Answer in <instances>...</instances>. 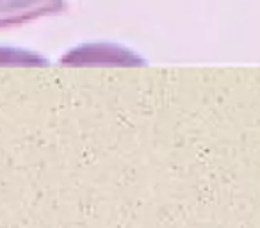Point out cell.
<instances>
[{"instance_id": "cell-1", "label": "cell", "mask_w": 260, "mask_h": 228, "mask_svg": "<svg viewBox=\"0 0 260 228\" xmlns=\"http://www.w3.org/2000/svg\"><path fill=\"white\" fill-rule=\"evenodd\" d=\"M64 0H0V27L18 25L62 11Z\"/></svg>"}, {"instance_id": "cell-2", "label": "cell", "mask_w": 260, "mask_h": 228, "mask_svg": "<svg viewBox=\"0 0 260 228\" xmlns=\"http://www.w3.org/2000/svg\"><path fill=\"white\" fill-rule=\"evenodd\" d=\"M121 62V64H128L130 61H138L134 54H130L128 50L119 47H112V45L105 43H91L87 47H79L72 50L70 54L64 55L62 62L68 64H89V62Z\"/></svg>"}]
</instances>
